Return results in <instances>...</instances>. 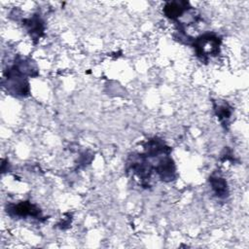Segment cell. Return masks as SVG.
<instances>
[{"label": "cell", "instance_id": "obj_1", "mask_svg": "<svg viewBox=\"0 0 249 249\" xmlns=\"http://www.w3.org/2000/svg\"><path fill=\"white\" fill-rule=\"evenodd\" d=\"M221 39L214 34L205 33L195 39L193 47L198 57L207 59L210 56H215L219 53Z\"/></svg>", "mask_w": 249, "mask_h": 249}, {"label": "cell", "instance_id": "obj_2", "mask_svg": "<svg viewBox=\"0 0 249 249\" xmlns=\"http://www.w3.org/2000/svg\"><path fill=\"white\" fill-rule=\"evenodd\" d=\"M7 213L12 217H32L40 219L42 217L41 210L29 201H21L17 204H10L7 206Z\"/></svg>", "mask_w": 249, "mask_h": 249}, {"label": "cell", "instance_id": "obj_3", "mask_svg": "<svg viewBox=\"0 0 249 249\" xmlns=\"http://www.w3.org/2000/svg\"><path fill=\"white\" fill-rule=\"evenodd\" d=\"M155 169L160 178L163 181L169 182L174 180V178L176 177V168L174 161L168 155L164 156V158H162L158 162Z\"/></svg>", "mask_w": 249, "mask_h": 249}, {"label": "cell", "instance_id": "obj_4", "mask_svg": "<svg viewBox=\"0 0 249 249\" xmlns=\"http://www.w3.org/2000/svg\"><path fill=\"white\" fill-rule=\"evenodd\" d=\"M192 8L189 7V2L186 1H174L168 2L163 8L164 15L170 19H177L186 13H188Z\"/></svg>", "mask_w": 249, "mask_h": 249}, {"label": "cell", "instance_id": "obj_5", "mask_svg": "<svg viewBox=\"0 0 249 249\" xmlns=\"http://www.w3.org/2000/svg\"><path fill=\"white\" fill-rule=\"evenodd\" d=\"M27 32L33 40H38L44 33V22L38 15L22 20Z\"/></svg>", "mask_w": 249, "mask_h": 249}, {"label": "cell", "instance_id": "obj_6", "mask_svg": "<svg viewBox=\"0 0 249 249\" xmlns=\"http://www.w3.org/2000/svg\"><path fill=\"white\" fill-rule=\"evenodd\" d=\"M210 186L215 194L220 198L226 197L229 195V189L225 179L219 175H212L209 178Z\"/></svg>", "mask_w": 249, "mask_h": 249}, {"label": "cell", "instance_id": "obj_7", "mask_svg": "<svg viewBox=\"0 0 249 249\" xmlns=\"http://www.w3.org/2000/svg\"><path fill=\"white\" fill-rule=\"evenodd\" d=\"M216 111V115L218 116L219 120L224 124H226L228 123V120L231 118V107L226 103L224 104H221V105H218L215 109Z\"/></svg>", "mask_w": 249, "mask_h": 249}]
</instances>
